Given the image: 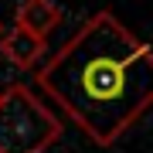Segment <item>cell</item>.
Instances as JSON below:
<instances>
[{
    "mask_svg": "<svg viewBox=\"0 0 153 153\" xmlns=\"http://www.w3.org/2000/svg\"><path fill=\"white\" fill-rule=\"evenodd\" d=\"M38 85L95 146H112L153 102V48L99 10L51 55Z\"/></svg>",
    "mask_w": 153,
    "mask_h": 153,
    "instance_id": "cell-1",
    "label": "cell"
},
{
    "mask_svg": "<svg viewBox=\"0 0 153 153\" xmlns=\"http://www.w3.org/2000/svg\"><path fill=\"white\" fill-rule=\"evenodd\" d=\"M61 136V119L27 85L0 92V153H44Z\"/></svg>",
    "mask_w": 153,
    "mask_h": 153,
    "instance_id": "cell-2",
    "label": "cell"
},
{
    "mask_svg": "<svg viewBox=\"0 0 153 153\" xmlns=\"http://www.w3.org/2000/svg\"><path fill=\"white\" fill-rule=\"evenodd\" d=\"M0 51H4V58L10 61L14 68L31 71V68H38V61L44 58V41L27 34V31H21V27H10L0 38Z\"/></svg>",
    "mask_w": 153,
    "mask_h": 153,
    "instance_id": "cell-3",
    "label": "cell"
},
{
    "mask_svg": "<svg viewBox=\"0 0 153 153\" xmlns=\"http://www.w3.org/2000/svg\"><path fill=\"white\" fill-rule=\"evenodd\" d=\"M61 24V7L55 0H24L21 7H17V27L34 34V38H48L51 31H55Z\"/></svg>",
    "mask_w": 153,
    "mask_h": 153,
    "instance_id": "cell-4",
    "label": "cell"
},
{
    "mask_svg": "<svg viewBox=\"0 0 153 153\" xmlns=\"http://www.w3.org/2000/svg\"><path fill=\"white\" fill-rule=\"evenodd\" d=\"M0 38H4V21H0Z\"/></svg>",
    "mask_w": 153,
    "mask_h": 153,
    "instance_id": "cell-5",
    "label": "cell"
}]
</instances>
